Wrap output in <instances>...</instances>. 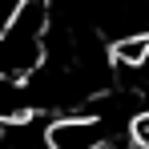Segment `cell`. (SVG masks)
Listing matches in <instances>:
<instances>
[{"label": "cell", "mask_w": 149, "mask_h": 149, "mask_svg": "<svg viewBox=\"0 0 149 149\" xmlns=\"http://www.w3.org/2000/svg\"><path fill=\"white\" fill-rule=\"evenodd\" d=\"M52 0H16L0 20V77H32L45 61Z\"/></svg>", "instance_id": "1"}, {"label": "cell", "mask_w": 149, "mask_h": 149, "mask_svg": "<svg viewBox=\"0 0 149 149\" xmlns=\"http://www.w3.org/2000/svg\"><path fill=\"white\" fill-rule=\"evenodd\" d=\"M45 145L49 149H113L105 117H77V113H65L45 129Z\"/></svg>", "instance_id": "2"}, {"label": "cell", "mask_w": 149, "mask_h": 149, "mask_svg": "<svg viewBox=\"0 0 149 149\" xmlns=\"http://www.w3.org/2000/svg\"><path fill=\"white\" fill-rule=\"evenodd\" d=\"M32 117V93H28V77H0V125L28 121Z\"/></svg>", "instance_id": "3"}, {"label": "cell", "mask_w": 149, "mask_h": 149, "mask_svg": "<svg viewBox=\"0 0 149 149\" xmlns=\"http://www.w3.org/2000/svg\"><path fill=\"white\" fill-rule=\"evenodd\" d=\"M109 61L117 69H145L149 65V32H125L109 45Z\"/></svg>", "instance_id": "4"}, {"label": "cell", "mask_w": 149, "mask_h": 149, "mask_svg": "<svg viewBox=\"0 0 149 149\" xmlns=\"http://www.w3.org/2000/svg\"><path fill=\"white\" fill-rule=\"evenodd\" d=\"M129 141H133V149H149V113L129 121Z\"/></svg>", "instance_id": "5"}]
</instances>
